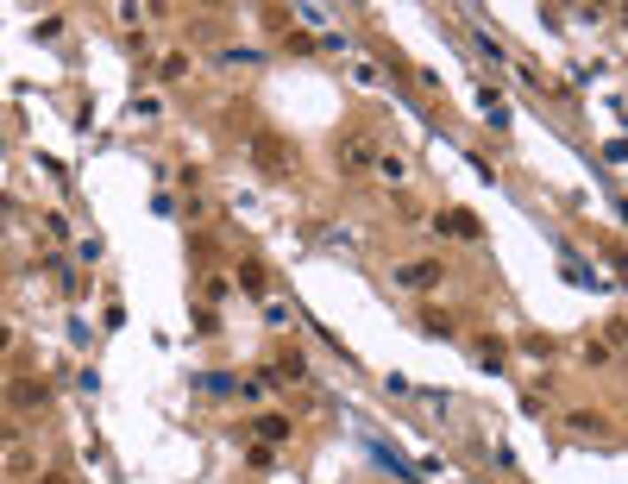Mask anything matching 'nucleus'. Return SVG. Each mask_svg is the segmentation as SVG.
<instances>
[{
    "mask_svg": "<svg viewBox=\"0 0 628 484\" xmlns=\"http://www.w3.org/2000/svg\"><path fill=\"white\" fill-rule=\"evenodd\" d=\"M7 346H13V333H7V327H0V353H7Z\"/></svg>",
    "mask_w": 628,
    "mask_h": 484,
    "instance_id": "nucleus-12",
    "label": "nucleus"
},
{
    "mask_svg": "<svg viewBox=\"0 0 628 484\" xmlns=\"http://www.w3.org/2000/svg\"><path fill=\"white\" fill-rule=\"evenodd\" d=\"M290 434H296L290 415H258V441H264V447H283Z\"/></svg>",
    "mask_w": 628,
    "mask_h": 484,
    "instance_id": "nucleus-5",
    "label": "nucleus"
},
{
    "mask_svg": "<svg viewBox=\"0 0 628 484\" xmlns=\"http://www.w3.org/2000/svg\"><path fill=\"white\" fill-rule=\"evenodd\" d=\"M32 484H69V478H63V472H44V478H32Z\"/></svg>",
    "mask_w": 628,
    "mask_h": 484,
    "instance_id": "nucleus-10",
    "label": "nucleus"
},
{
    "mask_svg": "<svg viewBox=\"0 0 628 484\" xmlns=\"http://www.w3.org/2000/svg\"><path fill=\"white\" fill-rule=\"evenodd\" d=\"M7 402H13V409H44V402H50V384H44V378H13V384H7Z\"/></svg>",
    "mask_w": 628,
    "mask_h": 484,
    "instance_id": "nucleus-4",
    "label": "nucleus"
},
{
    "mask_svg": "<svg viewBox=\"0 0 628 484\" xmlns=\"http://www.w3.org/2000/svg\"><path fill=\"white\" fill-rule=\"evenodd\" d=\"M0 441H13V422H7V415H0Z\"/></svg>",
    "mask_w": 628,
    "mask_h": 484,
    "instance_id": "nucleus-11",
    "label": "nucleus"
},
{
    "mask_svg": "<svg viewBox=\"0 0 628 484\" xmlns=\"http://www.w3.org/2000/svg\"><path fill=\"white\" fill-rule=\"evenodd\" d=\"M239 290H245V296H270V270H264L258 258L239 264Z\"/></svg>",
    "mask_w": 628,
    "mask_h": 484,
    "instance_id": "nucleus-6",
    "label": "nucleus"
},
{
    "mask_svg": "<svg viewBox=\"0 0 628 484\" xmlns=\"http://www.w3.org/2000/svg\"><path fill=\"white\" fill-rule=\"evenodd\" d=\"M252 164H258L264 176H290V170H296V152H290L283 132L264 126V132H252Z\"/></svg>",
    "mask_w": 628,
    "mask_h": 484,
    "instance_id": "nucleus-1",
    "label": "nucleus"
},
{
    "mask_svg": "<svg viewBox=\"0 0 628 484\" xmlns=\"http://www.w3.org/2000/svg\"><path fill=\"white\" fill-rule=\"evenodd\" d=\"M264 378H270V384H296V378H302V353H283V359H276Z\"/></svg>",
    "mask_w": 628,
    "mask_h": 484,
    "instance_id": "nucleus-8",
    "label": "nucleus"
},
{
    "mask_svg": "<svg viewBox=\"0 0 628 484\" xmlns=\"http://www.w3.org/2000/svg\"><path fill=\"white\" fill-rule=\"evenodd\" d=\"M345 164H353V170H371V164H377V145H371V138H345Z\"/></svg>",
    "mask_w": 628,
    "mask_h": 484,
    "instance_id": "nucleus-7",
    "label": "nucleus"
},
{
    "mask_svg": "<svg viewBox=\"0 0 628 484\" xmlns=\"http://www.w3.org/2000/svg\"><path fill=\"white\" fill-rule=\"evenodd\" d=\"M182 76H189V57L170 51V57H164V82H182Z\"/></svg>",
    "mask_w": 628,
    "mask_h": 484,
    "instance_id": "nucleus-9",
    "label": "nucleus"
},
{
    "mask_svg": "<svg viewBox=\"0 0 628 484\" xmlns=\"http://www.w3.org/2000/svg\"><path fill=\"white\" fill-rule=\"evenodd\" d=\"M440 277H446L440 258H408V264H396V284H402V290H434Z\"/></svg>",
    "mask_w": 628,
    "mask_h": 484,
    "instance_id": "nucleus-2",
    "label": "nucleus"
},
{
    "mask_svg": "<svg viewBox=\"0 0 628 484\" xmlns=\"http://www.w3.org/2000/svg\"><path fill=\"white\" fill-rule=\"evenodd\" d=\"M434 227H440L446 239H477V233H484V221L471 215V207H440V221H434Z\"/></svg>",
    "mask_w": 628,
    "mask_h": 484,
    "instance_id": "nucleus-3",
    "label": "nucleus"
}]
</instances>
